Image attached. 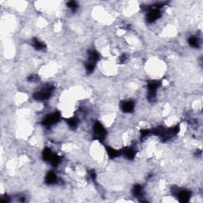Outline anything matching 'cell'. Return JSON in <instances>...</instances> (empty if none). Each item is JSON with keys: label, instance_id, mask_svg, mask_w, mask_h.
Listing matches in <instances>:
<instances>
[{"label": "cell", "instance_id": "6da1fadb", "mask_svg": "<svg viewBox=\"0 0 203 203\" xmlns=\"http://www.w3.org/2000/svg\"><path fill=\"white\" fill-rule=\"evenodd\" d=\"M52 90H53L52 86H46L43 90L34 94L33 97H34L36 100H39V101H44V100L48 99V98H49L51 94H52Z\"/></svg>", "mask_w": 203, "mask_h": 203}, {"label": "cell", "instance_id": "7a4b0ae2", "mask_svg": "<svg viewBox=\"0 0 203 203\" xmlns=\"http://www.w3.org/2000/svg\"><path fill=\"white\" fill-rule=\"evenodd\" d=\"M160 83L158 81H151L148 84V98L150 101H153L155 98L156 91Z\"/></svg>", "mask_w": 203, "mask_h": 203}, {"label": "cell", "instance_id": "3957f363", "mask_svg": "<svg viewBox=\"0 0 203 203\" xmlns=\"http://www.w3.org/2000/svg\"><path fill=\"white\" fill-rule=\"evenodd\" d=\"M94 133H95L96 139L100 140V141L104 140V138L106 136V129L102 125L101 123L98 122V121L95 122V124L94 125Z\"/></svg>", "mask_w": 203, "mask_h": 203}, {"label": "cell", "instance_id": "277c9868", "mask_svg": "<svg viewBox=\"0 0 203 203\" xmlns=\"http://www.w3.org/2000/svg\"><path fill=\"white\" fill-rule=\"evenodd\" d=\"M60 115L59 113L56 112L53 114H50L46 117L43 121V125L45 126H51L52 125L56 124L59 120H60Z\"/></svg>", "mask_w": 203, "mask_h": 203}, {"label": "cell", "instance_id": "5b68a950", "mask_svg": "<svg viewBox=\"0 0 203 203\" xmlns=\"http://www.w3.org/2000/svg\"><path fill=\"white\" fill-rule=\"evenodd\" d=\"M160 11L159 8L154 7L151 8L149 11V12L148 13L147 15V20L148 22H154L155 20H157L160 17Z\"/></svg>", "mask_w": 203, "mask_h": 203}, {"label": "cell", "instance_id": "8992f818", "mask_svg": "<svg viewBox=\"0 0 203 203\" xmlns=\"http://www.w3.org/2000/svg\"><path fill=\"white\" fill-rule=\"evenodd\" d=\"M121 110L125 113L133 112L134 109V103L133 101H125L121 104Z\"/></svg>", "mask_w": 203, "mask_h": 203}, {"label": "cell", "instance_id": "52a82bcc", "mask_svg": "<svg viewBox=\"0 0 203 203\" xmlns=\"http://www.w3.org/2000/svg\"><path fill=\"white\" fill-rule=\"evenodd\" d=\"M191 197V193L187 191H180L178 192V198L180 202H187Z\"/></svg>", "mask_w": 203, "mask_h": 203}, {"label": "cell", "instance_id": "ba28073f", "mask_svg": "<svg viewBox=\"0 0 203 203\" xmlns=\"http://www.w3.org/2000/svg\"><path fill=\"white\" fill-rule=\"evenodd\" d=\"M88 54H89L88 61H90V62L95 64L98 60V59H99V55H98V53L96 52L95 50H90Z\"/></svg>", "mask_w": 203, "mask_h": 203}, {"label": "cell", "instance_id": "9c48e42d", "mask_svg": "<svg viewBox=\"0 0 203 203\" xmlns=\"http://www.w3.org/2000/svg\"><path fill=\"white\" fill-rule=\"evenodd\" d=\"M56 174L52 171H49L45 176V182L48 184H52L54 182H56Z\"/></svg>", "mask_w": 203, "mask_h": 203}, {"label": "cell", "instance_id": "30bf717a", "mask_svg": "<svg viewBox=\"0 0 203 203\" xmlns=\"http://www.w3.org/2000/svg\"><path fill=\"white\" fill-rule=\"evenodd\" d=\"M133 195L136 196V197H141L142 195H143V188L141 187V185L137 184L135 185L134 187H133Z\"/></svg>", "mask_w": 203, "mask_h": 203}, {"label": "cell", "instance_id": "8fae6325", "mask_svg": "<svg viewBox=\"0 0 203 203\" xmlns=\"http://www.w3.org/2000/svg\"><path fill=\"white\" fill-rule=\"evenodd\" d=\"M188 43L191 47L198 48L199 46V40L197 37H194V36H193V37H191V38L188 39Z\"/></svg>", "mask_w": 203, "mask_h": 203}, {"label": "cell", "instance_id": "7c38bea8", "mask_svg": "<svg viewBox=\"0 0 203 203\" xmlns=\"http://www.w3.org/2000/svg\"><path fill=\"white\" fill-rule=\"evenodd\" d=\"M125 156H126L128 159H133L135 156V151L133 148H127L125 149L122 152Z\"/></svg>", "mask_w": 203, "mask_h": 203}, {"label": "cell", "instance_id": "4fadbf2b", "mask_svg": "<svg viewBox=\"0 0 203 203\" xmlns=\"http://www.w3.org/2000/svg\"><path fill=\"white\" fill-rule=\"evenodd\" d=\"M106 150H107L108 155H109V156L111 159L117 157V156H118L121 154V152H119V151H117V150L114 149L112 148H106Z\"/></svg>", "mask_w": 203, "mask_h": 203}, {"label": "cell", "instance_id": "5bb4252c", "mask_svg": "<svg viewBox=\"0 0 203 203\" xmlns=\"http://www.w3.org/2000/svg\"><path fill=\"white\" fill-rule=\"evenodd\" d=\"M33 45L37 50H42L45 48V45L44 43H42V42H40L39 40H38V39L33 40Z\"/></svg>", "mask_w": 203, "mask_h": 203}, {"label": "cell", "instance_id": "9a60e30c", "mask_svg": "<svg viewBox=\"0 0 203 203\" xmlns=\"http://www.w3.org/2000/svg\"><path fill=\"white\" fill-rule=\"evenodd\" d=\"M67 121H68V125L71 127V128H75V127H77L78 122H79L78 120L75 118H70V119H68Z\"/></svg>", "mask_w": 203, "mask_h": 203}, {"label": "cell", "instance_id": "2e32d148", "mask_svg": "<svg viewBox=\"0 0 203 203\" xmlns=\"http://www.w3.org/2000/svg\"><path fill=\"white\" fill-rule=\"evenodd\" d=\"M68 6L71 10L75 11L78 8V4H77V2H75V1H71V2H68Z\"/></svg>", "mask_w": 203, "mask_h": 203}]
</instances>
